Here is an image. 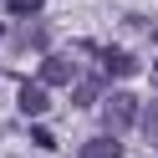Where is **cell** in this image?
<instances>
[{
  "label": "cell",
  "mask_w": 158,
  "mask_h": 158,
  "mask_svg": "<svg viewBox=\"0 0 158 158\" xmlns=\"http://www.w3.org/2000/svg\"><path fill=\"white\" fill-rule=\"evenodd\" d=\"M5 5H10L15 15H36V10H41V0H5Z\"/></svg>",
  "instance_id": "9"
},
{
  "label": "cell",
  "mask_w": 158,
  "mask_h": 158,
  "mask_svg": "<svg viewBox=\"0 0 158 158\" xmlns=\"http://www.w3.org/2000/svg\"><path fill=\"white\" fill-rule=\"evenodd\" d=\"M82 158H123V143H117L112 133H102V138H87V143H82Z\"/></svg>",
  "instance_id": "5"
},
{
  "label": "cell",
  "mask_w": 158,
  "mask_h": 158,
  "mask_svg": "<svg viewBox=\"0 0 158 158\" xmlns=\"http://www.w3.org/2000/svg\"><path fill=\"white\" fill-rule=\"evenodd\" d=\"M72 102H77V107H92V102H102V82H97V77H87V82H77Z\"/></svg>",
  "instance_id": "6"
},
{
  "label": "cell",
  "mask_w": 158,
  "mask_h": 158,
  "mask_svg": "<svg viewBox=\"0 0 158 158\" xmlns=\"http://www.w3.org/2000/svg\"><path fill=\"white\" fill-rule=\"evenodd\" d=\"M72 77H77L72 56H46V61H41V87H66Z\"/></svg>",
  "instance_id": "2"
},
{
  "label": "cell",
  "mask_w": 158,
  "mask_h": 158,
  "mask_svg": "<svg viewBox=\"0 0 158 158\" xmlns=\"http://www.w3.org/2000/svg\"><path fill=\"white\" fill-rule=\"evenodd\" d=\"M102 72H112V77H133V72H138V56L123 51V46H107V51H102Z\"/></svg>",
  "instance_id": "4"
},
{
  "label": "cell",
  "mask_w": 158,
  "mask_h": 158,
  "mask_svg": "<svg viewBox=\"0 0 158 158\" xmlns=\"http://www.w3.org/2000/svg\"><path fill=\"white\" fill-rule=\"evenodd\" d=\"M31 143L36 148H56V138H51V127H31Z\"/></svg>",
  "instance_id": "10"
},
{
  "label": "cell",
  "mask_w": 158,
  "mask_h": 158,
  "mask_svg": "<svg viewBox=\"0 0 158 158\" xmlns=\"http://www.w3.org/2000/svg\"><path fill=\"white\" fill-rule=\"evenodd\" d=\"M138 112H143V107H138V97L133 92H107L102 97V123H107V133H127V127L138 123Z\"/></svg>",
  "instance_id": "1"
},
{
  "label": "cell",
  "mask_w": 158,
  "mask_h": 158,
  "mask_svg": "<svg viewBox=\"0 0 158 158\" xmlns=\"http://www.w3.org/2000/svg\"><path fill=\"white\" fill-rule=\"evenodd\" d=\"M15 102H21V112H26V117H46V107H51V97H46V87H41V82H26Z\"/></svg>",
  "instance_id": "3"
},
{
  "label": "cell",
  "mask_w": 158,
  "mask_h": 158,
  "mask_svg": "<svg viewBox=\"0 0 158 158\" xmlns=\"http://www.w3.org/2000/svg\"><path fill=\"white\" fill-rule=\"evenodd\" d=\"M138 127H143L148 143H158V97H148V107L138 112Z\"/></svg>",
  "instance_id": "7"
},
{
  "label": "cell",
  "mask_w": 158,
  "mask_h": 158,
  "mask_svg": "<svg viewBox=\"0 0 158 158\" xmlns=\"http://www.w3.org/2000/svg\"><path fill=\"white\" fill-rule=\"evenodd\" d=\"M21 46H46V31H41V26H26V31H21Z\"/></svg>",
  "instance_id": "8"
}]
</instances>
